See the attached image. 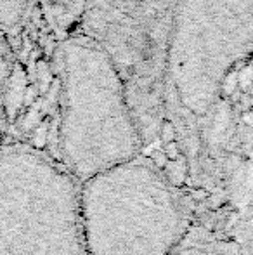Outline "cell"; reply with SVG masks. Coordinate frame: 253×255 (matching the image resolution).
Returning a JSON list of instances; mask_svg holds the SVG:
<instances>
[{
    "label": "cell",
    "mask_w": 253,
    "mask_h": 255,
    "mask_svg": "<svg viewBox=\"0 0 253 255\" xmlns=\"http://www.w3.org/2000/svg\"><path fill=\"white\" fill-rule=\"evenodd\" d=\"M141 132L113 56L87 33L59 51V161L80 182L141 156Z\"/></svg>",
    "instance_id": "1"
},
{
    "label": "cell",
    "mask_w": 253,
    "mask_h": 255,
    "mask_svg": "<svg viewBox=\"0 0 253 255\" xmlns=\"http://www.w3.org/2000/svg\"><path fill=\"white\" fill-rule=\"evenodd\" d=\"M87 255H173L189 236L175 186L142 156L82 182Z\"/></svg>",
    "instance_id": "2"
},
{
    "label": "cell",
    "mask_w": 253,
    "mask_h": 255,
    "mask_svg": "<svg viewBox=\"0 0 253 255\" xmlns=\"http://www.w3.org/2000/svg\"><path fill=\"white\" fill-rule=\"evenodd\" d=\"M82 182L24 144L0 149V255H87Z\"/></svg>",
    "instance_id": "3"
},
{
    "label": "cell",
    "mask_w": 253,
    "mask_h": 255,
    "mask_svg": "<svg viewBox=\"0 0 253 255\" xmlns=\"http://www.w3.org/2000/svg\"><path fill=\"white\" fill-rule=\"evenodd\" d=\"M253 54V0H177L167 30L163 80L173 103L199 120L231 71Z\"/></svg>",
    "instance_id": "4"
},
{
    "label": "cell",
    "mask_w": 253,
    "mask_h": 255,
    "mask_svg": "<svg viewBox=\"0 0 253 255\" xmlns=\"http://www.w3.org/2000/svg\"><path fill=\"white\" fill-rule=\"evenodd\" d=\"M177 0H88L84 16L87 35L97 40L127 73L151 66L165 54L167 30Z\"/></svg>",
    "instance_id": "5"
},
{
    "label": "cell",
    "mask_w": 253,
    "mask_h": 255,
    "mask_svg": "<svg viewBox=\"0 0 253 255\" xmlns=\"http://www.w3.org/2000/svg\"><path fill=\"white\" fill-rule=\"evenodd\" d=\"M88 0H0V31L12 47L26 24L44 10L45 17L54 21L58 31H68L84 23Z\"/></svg>",
    "instance_id": "6"
},
{
    "label": "cell",
    "mask_w": 253,
    "mask_h": 255,
    "mask_svg": "<svg viewBox=\"0 0 253 255\" xmlns=\"http://www.w3.org/2000/svg\"><path fill=\"white\" fill-rule=\"evenodd\" d=\"M173 255H250L240 249L234 243H229L226 240H217L213 236L196 235L189 233L186 242L179 247Z\"/></svg>",
    "instance_id": "7"
},
{
    "label": "cell",
    "mask_w": 253,
    "mask_h": 255,
    "mask_svg": "<svg viewBox=\"0 0 253 255\" xmlns=\"http://www.w3.org/2000/svg\"><path fill=\"white\" fill-rule=\"evenodd\" d=\"M14 75V52L7 38L0 31V149H2V118L3 103H5L7 89L10 85Z\"/></svg>",
    "instance_id": "8"
}]
</instances>
